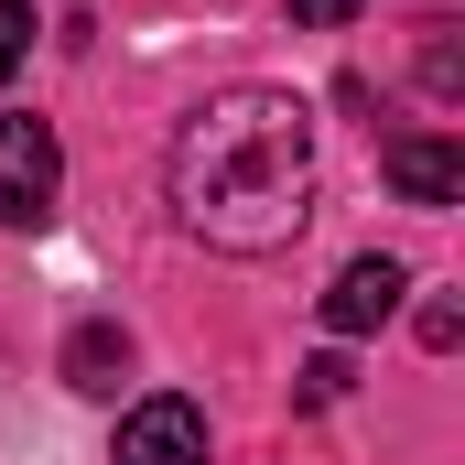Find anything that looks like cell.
Masks as SVG:
<instances>
[{"instance_id": "1", "label": "cell", "mask_w": 465, "mask_h": 465, "mask_svg": "<svg viewBox=\"0 0 465 465\" xmlns=\"http://www.w3.org/2000/svg\"><path fill=\"white\" fill-rule=\"evenodd\" d=\"M163 195H173V228L228 249V260L292 249L303 206H314V109L292 87H217L173 130Z\"/></svg>"}, {"instance_id": "2", "label": "cell", "mask_w": 465, "mask_h": 465, "mask_svg": "<svg viewBox=\"0 0 465 465\" xmlns=\"http://www.w3.org/2000/svg\"><path fill=\"white\" fill-rule=\"evenodd\" d=\"M54 184H65L54 119H0V228H44L54 217Z\"/></svg>"}, {"instance_id": "3", "label": "cell", "mask_w": 465, "mask_h": 465, "mask_svg": "<svg viewBox=\"0 0 465 465\" xmlns=\"http://www.w3.org/2000/svg\"><path fill=\"white\" fill-rule=\"evenodd\" d=\"M109 465H206V411L184 390H152L119 411V455Z\"/></svg>"}, {"instance_id": "4", "label": "cell", "mask_w": 465, "mask_h": 465, "mask_svg": "<svg viewBox=\"0 0 465 465\" xmlns=\"http://www.w3.org/2000/svg\"><path fill=\"white\" fill-rule=\"evenodd\" d=\"M379 173H390L411 206H455L465 195V152L444 130H390V141H379Z\"/></svg>"}, {"instance_id": "5", "label": "cell", "mask_w": 465, "mask_h": 465, "mask_svg": "<svg viewBox=\"0 0 465 465\" xmlns=\"http://www.w3.org/2000/svg\"><path fill=\"white\" fill-rule=\"evenodd\" d=\"M401 292H411V271H401V260H347V271H336V292H325V325H336V336H368V325H390V314H401Z\"/></svg>"}, {"instance_id": "6", "label": "cell", "mask_w": 465, "mask_h": 465, "mask_svg": "<svg viewBox=\"0 0 465 465\" xmlns=\"http://www.w3.org/2000/svg\"><path fill=\"white\" fill-rule=\"evenodd\" d=\"M119 368H130V336H119V325H76V336H65V379H76V390H98V401H109Z\"/></svg>"}, {"instance_id": "7", "label": "cell", "mask_w": 465, "mask_h": 465, "mask_svg": "<svg viewBox=\"0 0 465 465\" xmlns=\"http://www.w3.org/2000/svg\"><path fill=\"white\" fill-rule=\"evenodd\" d=\"M422 87H433V98H465V54H455V22H422Z\"/></svg>"}, {"instance_id": "8", "label": "cell", "mask_w": 465, "mask_h": 465, "mask_svg": "<svg viewBox=\"0 0 465 465\" xmlns=\"http://www.w3.org/2000/svg\"><path fill=\"white\" fill-rule=\"evenodd\" d=\"M22 54H33V11H22V0H0V87H11V65H22Z\"/></svg>"}, {"instance_id": "9", "label": "cell", "mask_w": 465, "mask_h": 465, "mask_svg": "<svg viewBox=\"0 0 465 465\" xmlns=\"http://www.w3.org/2000/svg\"><path fill=\"white\" fill-rule=\"evenodd\" d=\"M325 401H347V357H314L303 368V411H325Z\"/></svg>"}, {"instance_id": "10", "label": "cell", "mask_w": 465, "mask_h": 465, "mask_svg": "<svg viewBox=\"0 0 465 465\" xmlns=\"http://www.w3.org/2000/svg\"><path fill=\"white\" fill-rule=\"evenodd\" d=\"M357 11H368V0H292V22H314V33H325V22H357Z\"/></svg>"}]
</instances>
